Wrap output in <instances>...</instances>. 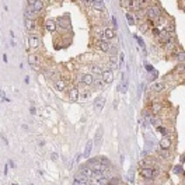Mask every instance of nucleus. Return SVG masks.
I'll return each mask as SVG.
<instances>
[{"label":"nucleus","instance_id":"obj_1","mask_svg":"<svg viewBox=\"0 0 185 185\" xmlns=\"http://www.w3.org/2000/svg\"><path fill=\"white\" fill-rule=\"evenodd\" d=\"M86 167L91 168V170H93V171H95V172H104V170L107 168V167H104V166L101 164L97 158H93L90 163H87V166H86Z\"/></svg>","mask_w":185,"mask_h":185},{"label":"nucleus","instance_id":"obj_2","mask_svg":"<svg viewBox=\"0 0 185 185\" xmlns=\"http://www.w3.org/2000/svg\"><path fill=\"white\" fill-rule=\"evenodd\" d=\"M146 16L149 17V20H157V18H160L161 16V13H160V9L158 7H149L147 10H146V13H145Z\"/></svg>","mask_w":185,"mask_h":185},{"label":"nucleus","instance_id":"obj_3","mask_svg":"<svg viewBox=\"0 0 185 185\" xmlns=\"http://www.w3.org/2000/svg\"><path fill=\"white\" fill-rule=\"evenodd\" d=\"M95 46L101 50V52H108V50L111 49V46H109V42L108 41H105V39H97V42H95Z\"/></svg>","mask_w":185,"mask_h":185},{"label":"nucleus","instance_id":"obj_4","mask_svg":"<svg viewBox=\"0 0 185 185\" xmlns=\"http://www.w3.org/2000/svg\"><path fill=\"white\" fill-rule=\"evenodd\" d=\"M140 175L143 177V178H147V180H151L154 175H156V172H154V170L151 167H143L140 170Z\"/></svg>","mask_w":185,"mask_h":185},{"label":"nucleus","instance_id":"obj_5","mask_svg":"<svg viewBox=\"0 0 185 185\" xmlns=\"http://www.w3.org/2000/svg\"><path fill=\"white\" fill-rule=\"evenodd\" d=\"M28 45H30L31 49H36V48L39 46V38H38V35L31 34V35L28 36Z\"/></svg>","mask_w":185,"mask_h":185},{"label":"nucleus","instance_id":"obj_6","mask_svg":"<svg viewBox=\"0 0 185 185\" xmlns=\"http://www.w3.org/2000/svg\"><path fill=\"white\" fill-rule=\"evenodd\" d=\"M158 41L161 42V44H167L168 41L172 38V34H170L167 32V31H160V34H158Z\"/></svg>","mask_w":185,"mask_h":185},{"label":"nucleus","instance_id":"obj_7","mask_svg":"<svg viewBox=\"0 0 185 185\" xmlns=\"http://www.w3.org/2000/svg\"><path fill=\"white\" fill-rule=\"evenodd\" d=\"M117 35H115V30L114 28H109V27H107L105 30H104V39L105 41H111V39H114Z\"/></svg>","mask_w":185,"mask_h":185},{"label":"nucleus","instance_id":"obj_8","mask_svg":"<svg viewBox=\"0 0 185 185\" xmlns=\"http://www.w3.org/2000/svg\"><path fill=\"white\" fill-rule=\"evenodd\" d=\"M45 28H46V31H49V32H55L56 28H58L56 21H53V20H48V21L45 23Z\"/></svg>","mask_w":185,"mask_h":185},{"label":"nucleus","instance_id":"obj_9","mask_svg":"<svg viewBox=\"0 0 185 185\" xmlns=\"http://www.w3.org/2000/svg\"><path fill=\"white\" fill-rule=\"evenodd\" d=\"M164 87H166V83H164V82H156V83H153V86H151V90H153L154 93H160V91L164 90Z\"/></svg>","mask_w":185,"mask_h":185},{"label":"nucleus","instance_id":"obj_10","mask_svg":"<svg viewBox=\"0 0 185 185\" xmlns=\"http://www.w3.org/2000/svg\"><path fill=\"white\" fill-rule=\"evenodd\" d=\"M102 82L104 83H111L112 82V72L109 69L102 72Z\"/></svg>","mask_w":185,"mask_h":185},{"label":"nucleus","instance_id":"obj_11","mask_svg":"<svg viewBox=\"0 0 185 185\" xmlns=\"http://www.w3.org/2000/svg\"><path fill=\"white\" fill-rule=\"evenodd\" d=\"M82 83L84 86H91V84L94 83V77L91 74H83L82 76Z\"/></svg>","mask_w":185,"mask_h":185},{"label":"nucleus","instance_id":"obj_12","mask_svg":"<svg viewBox=\"0 0 185 185\" xmlns=\"http://www.w3.org/2000/svg\"><path fill=\"white\" fill-rule=\"evenodd\" d=\"M31 6H32V10L35 13H39V11L44 9V1H42V0H35Z\"/></svg>","mask_w":185,"mask_h":185},{"label":"nucleus","instance_id":"obj_13","mask_svg":"<svg viewBox=\"0 0 185 185\" xmlns=\"http://www.w3.org/2000/svg\"><path fill=\"white\" fill-rule=\"evenodd\" d=\"M94 172L95 171H93L91 168H88V167H82V174H83L84 177L87 178V180H90V178H93V175H94Z\"/></svg>","mask_w":185,"mask_h":185},{"label":"nucleus","instance_id":"obj_14","mask_svg":"<svg viewBox=\"0 0 185 185\" xmlns=\"http://www.w3.org/2000/svg\"><path fill=\"white\" fill-rule=\"evenodd\" d=\"M170 146H171V139L167 137V136H164L160 140V149H170Z\"/></svg>","mask_w":185,"mask_h":185},{"label":"nucleus","instance_id":"obj_15","mask_svg":"<svg viewBox=\"0 0 185 185\" xmlns=\"http://www.w3.org/2000/svg\"><path fill=\"white\" fill-rule=\"evenodd\" d=\"M77 98H79V90L77 88H72L69 91V100L74 102V101H77Z\"/></svg>","mask_w":185,"mask_h":185},{"label":"nucleus","instance_id":"obj_16","mask_svg":"<svg viewBox=\"0 0 185 185\" xmlns=\"http://www.w3.org/2000/svg\"><path fill=\"white\" fill-rule=\"evenodd\" d=\"M24 23H25V27H27L28 31L35 30V20H31V18H24Z\"/></svg>","mask_w":185,"mask_h":185},{"label":"nucleus","instance_id":"obj_17","mask_svg":"<svg viewBox=\"0 0 185 185\" xmlns=\"http://www.w3.org/2000/svg\"><path fill=\"white\" fill-rule=\"evenodd\" d=\"M55 87H56L59 91H63V90L66 88V82H65V80H62V79H59V80H56V82H55Z\"/></svg>","mask_w":185,"mask_h":185},{"label":"nucleus","instance_id":"obj_18","mask_svg":"<svg viewBox=\"0 0 185 185\" xmlns=\"http://www.w3.org/2000/svg\"><path fill=\"white\" fill-rule=\"evenodd\" d=\"M161 108H163V107H161L160 102H153V105H151V112H153L154 115H157V114L161 111Z\"/></svg>","mask_w":185,"mask_h":185},{"label":"nucleus","instance_id":"obj_19","mask_svg":"<svg viewBox=\"0 0 185 185\" xmlns=\"http://www.w3.org/2000/svg\"><path fill=\"white\" fill-rule=\"evenodd\" d=\"M91 6L95 9V10H104V1L102 0H95V1H93L91 3Z\"/></svg>","mask_w":185,"mask_h":185},{"label":"nucleus","instance_id":"obj_20","mask_svg":"<svg viewBox=\"0 0 185 185\" xmlns=\"http://www.w3.org/2000/svg\"><path fill=\"white\" fill-rule=\"evenodd\" d=\"M91 149H93V142L90 140V142L87 143L86 149H84V153H83V156H84V157H88V156H90V153H91Z\"/></svg>","mask_w":185,"mask_h":185},{"label":"nucleus","instance_id":"obj_21","mask_svg":"<svg viewBox=\"0 0 185 185\" xmlns=\"http://www.w3.org/2000/svg\"><path fill=\"white\" fill-rule=\"evenodd\" d=\"M118 90H119L122 94H125V93L128 91V80H123V82H122V84H119Z\"/></svg>","mask_w":185,"mask_h":185},{"label":"nucleus","instance_id":"obj_22","mask_svg":"<svg viewBox=\"0 0 185 185\" xmlns=\"http://www.w3.org/2000/svg\"><path fill=\"white\" fill-rule=\"evenodd\" d=\"M104 102H105V100H104L102 97H100L98 100L95 101V108H97V109H101V108L104 107Z\"/></svg>","mask_w":185,"mask_h":185},{"label":"nucleus","instance_id":"obj_23","mask_svg":"<svg viewBox=\"0 0 185 185\" xmlns=\"http://www.w3.org/2000/svg\"><path fill=\"white\" fill-rule=\"evenodd\" d=\"M125 16H126V20H128V24L129 25H135V17L131 13H126Z\"/></svg>","mask_w":185,"mask_h":185},{"label":"nucleus","instance_id":"obj_24","mask_svg":"<svg viewBox=\"0 0 185 185\" xmlns=\"http://www.w3.org/2000/svg\"><path fill=\"white\" fill-rule=\"evenodd\" d=\"M177 53V59L182 63L184 62V59H185V55H184V50H180V52H175Z\"/></svg>","mask_w":185,"mask_h":185},{"label":"nucleus","instance_id":"obj_25","mask_svg":"<svg viewBox=\"0 0 185 185\" xmlns=\"http://www.w3.org/2000/svg\"><path fill=\"white\" fill-rule=\"evenodd\" d=\"M95 38L97 39H104V31H101L100 28L95 30Z\"/></svg>","mask_w":185,"mask_h":185},{"label":"nucleus","instance_id":"obj_26","mask_svg":"<svg viewBox=\"0 0 185 185\" xmlns=\"http://www.w3.org/2000/svg\"><path fill=\"white\" fill-rule=\"evenodd\" d=\"M97 185H108V180L105 177H101L97 180Z\"/></svg>","mask_w":185,"mask_h":185},{"label":"nucleus","instance_id":"obj_27","mask_svg":"<svg viewBox=\"0 0 185 185\" xmlns=\"http://www.w3.org/2000/svg\"><path fill=\"white\" fill-rule=\"evenodd\" d=\"M74 180H76V181H88V180H87V178L84 177V175H83V174H82V172H79V174H76V177H74Z\"/></svg>","mask_w":185,"mask_h":185},{"label":"nucleus","instance_id":"obj_28","mask_svg":"<svg viewBox=\"0 0 185 185\" xmlns=\"http://www.w3.org/2000/svg\"><path fill=\"white\" fill-rule=\"evenodd\" d=\"M28 62H30V65H36V62H38V58H36L35 55H30V59H28Z\"/></svg>","mask_w":185,"mask_h":185},{"label":"nucleus","instance_id":"obj_29","mask_svg":"<svg viewBox=\"0 0 185 185\" xmlns=\"http://www.w3.org/2000/svg\"><path fill=\"white\" fill-rule=\"evenodd\" d=\"M174 172L178 175H182V166H175L174 167Z\"/></svg>","mask_w":185,"mask_h":185},{"label":"nucleus","instance_id":"obj_30","mask_svg":"<svg viewBox=\"0 0 185 185\" xmlns=\"http://www.w3.org/2000/svg\"><path fill=\"white\" fill-rule=\"evenodd\" d=\"M133 38L136 39V41H137V44H139L142 48H145V42H143V39H142L140 36H137V35H133Z\"/></svg>","mask_w":185,"mask_h":185},{"label":"nucleus","instance_id":"obj_31","mask_svg":"<svg viewBox=\"0 0 185 185\" xmlns=\"http://www.w3.org/2000/svg\"><path fill=\"white\" fill-rule=\"evenodd\" d=\"M97 160L100 161V163H101V164H102V166H104V167H107V166L109 164V161H108V160H107L105 157H101V158H97Z\"/></svg>","mask_w":185,"mask_h":185},{"label":"nucleus","instance_id":"obj_32","mask_svg":"<svg viewBox=\"0 0 185 185\" xmlns=\"http://www.w3.org/2000/svg\"><path fill=\"white\" fill-rule=\"evenodd\" d=\"M160 153V156H163V157H170V153H168V149H161V150L158 151Z\"/></svg>","mask_w":185,"mask_h":185},{"label":"nucleus","instance_id":"obj_33","mask_svg":"<svg viewBox=\"0 0 185 185\" xmlns=\"http://www.w3.org/2000/svg\"><path fill=\"white\" fill-rule=\"evenodd\" d=\"M119 180L118 178H112V180H108V185H119Z\"/></svg>","mask_w":185,"mask_h":185},{"label":"nucleus","instance_id":"obj_34","mask_svg":"<svg viewBox=\"0 0 185 185\" xmlns=\"http://www.w3.org/2000/svg\"><path fill=\"white\" fill-rule=\"evenodd\" d=\"M101 136H102V128H100V131L97 132V137H95V143H98L101 140Z\"/></svg>","mask_w":185,"mask_h":185},{"label":"nucleus","instance_id":"obj_35","mask_svg":"<svg viewBox=\"0 0 185 185\" xmlns=\"http://www.w3.org/2000/svg\"><path fill=\"white\" fill-rule=\"evenodd\" d=\"M91 72H93V73H100V72H101L100 66H95V65H93V66H91Z\"/></svg>","mask_w":185,"mask_h":185},{"label":"nucleus","instance_id":"obj_36","mask_svg":"<svg viewBox=\"0 0 185 185\" xmlns=\"http://www.w3.org/2000/svg\"><path fill=\"white\" fill-rule=\"evenodd\" d=\"M157 129H158V132H161L164 136L167 135V129H166V128H163V126H157Z\"/></svg>","mask_w":185,"mask_h":185},{"label":"nucleus","instance_id":"obj_37","mask_svg":"<svg viewBox=\"0 0 185 185\" xmlns=\"http://www.w3.org/2000/svg\"><path fill=\"white\" fill-rule=\"evenodd\" d=\"M73 185H88V181H76L74 180V184Z\"/></svg>","mask_w":185,"mask_h":185},{"label":"nucleus","instance_id":"obj_38","mask_svg":"<svg viewBox=\"0 0 185 185\" xmlns=\"http://www.w3.org/2000/svg\"><path fill=\"white\" fill-rule=\"evenodd\" d=\"M132 1H133V0H123V6L131 9V4H132Z\"/></svg>","mask_w":185,"mask_h":185},{"label":"nucleus","instance_id":"obj_39","mask_svg":"<svg viewBox=\"0 0 185 185\" xmlns=\"http://www.w3.org/2000/svg\"><path fill=\"white\" fill-rule=\"evenodd\" d=\"M145 16H146L145 13H142L140 10H137V14H136V17H137L139 20H142V18H145Z\"/></svg>","mask_w":185,"mask_h":185},{"label":"nucleus","instance_id":"obj_40","mask_svg":"<svg viewBox=\"0 0 185 185\" xmlns=\"http://www.w3.org/2000/svg\"><path fill=\"white\" fill-rule=\"evenodd\" d=\"M112 24H114V30L118 27V23H117V18L115 17H112Z\"/></svg>","mask_w":185,"mask_h":185},{"label":"nucleus","instance_id":"obj_41","mask_svg":"<svg viewBox=\"0 0 185 185\" xmlns=\"http://www.w3.org/2000/svg\"><path fill=\"white\" fill-rule=\"evenodd\" d=\"M151 31H153V34H154L156 36H158V34H160V31H158V28H153Z\"/></svg>","mask_w":185,"mask_h":185},{"label":"nucleus","instance_id":"obj_42","mask_svg":"<svg viewBox=\"0 0 185 185\" xmlns=\"http://www.w3.org/2000/svg\"><path fill=\"white\" fill-rule=\"evenodd\" d=\"M146 70H147V72L150 73L151 70H154V69H153V66H150V65H146Z\"/></svg>","mask_w":185,"mask_h":185},{"label":"nucleus","instance_id":"obj_43","mask_svg":"<svg viewBox=\"0 0 185 185\" xmlns=\"http://www.w3.org/2000/svg\"><path fill=\"white\" fill-rule=\"evenodd\" d=\"M146 30H147V27H146L145 24H142V25H140V31H146Z\"/></svg>","mask_w":185,"mask_h":185},{"label":"nucleus","instance_id":"obj_44","mask_svg":"<svg viewBox=\"0 0 185 185\" xmlns=\"http://www.w3.org/2000/svg\"><path fill=\"white\" fill-rule=\"evenodd\" d=\"M52 160H58V154L56 153H52Z\"/></svg>","mask_w":185,"mask_h":185},{"label":"nucleus","instance_id":"obj_45","mask_svg":"<svg viewBox=\"0 0 185 185\" xmlns=\"http://www.w3.org/2000/svg\"><path fill=\"white\" fill-rule=\"evenodd\" d=\"M30 112H31L32 115H35V108H34V107H31V108H30Z\"/></svg>","mask_w":185,"mask_h":185},{"label":"nucleus","instance_id":"obj_46","mask_svg":"<svg viewBox=\"0 0 185 185\" xmlns=\"http://www.w3.org/2000/svg\"><path fill=\"white\" fill-rule=\"evenodd\" d=\"M24 82H25V83L28 84V83H30V77H28V76H27V77H25V79H24Z\"/></svg>","mask_w":185,"mask_h":185},{"label":"nucleus","instance_id":"obj_47","mask_svg":"<svg viewBox=\"0 0 185 185\" xmlns=\"http://www.w3.org/2000/svg\"><path fill=\"white\" fill-rule=\"evenodd\" d=\"M34 1H35V0H28V4H32Z\"/></svg>","mask_w":185,"mask_h":185},{"label":"nucleus","instance_id":"obj_48","mask_svg":"<svg viewBox=\"0 0 185 185\" xmlns=\"http://www.w3.org/2000/svg\"><path fill=\"white\" fill-rule=\"evenodd\" d=\"M13 185H17V184H13Z\"/></svg>","mask_w":185,"mask_h":185}]
</instances>
